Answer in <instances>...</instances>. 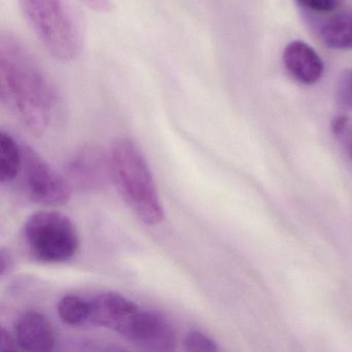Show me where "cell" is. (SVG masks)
I'll return each mask as SVG.
<instances>
[{"instance_id":"19","label":"cell","mask_w":352,"mask_h":352,"mask_svg":"<svg viewBox=\"0 0 352 352\" xmlns=\"http://www.w3.org/2000/svg\"><path fill=\"white\" fill-rule=\"evenodd\" d=\"M12 267H13V261H12L11 254L5 248H1L0 250V275L1 277L7 275L11 271Z\"/></svg>"},{"instance_id":"7","label":"cell","mask_w":352,"mask_h":352,"mask_svg":"<svg viewBox=\"0 0 352 352\" xmlns=\"http://www.w3.org/2000/svg\"><path fill=\"white\" fill-rule=\"evenodd\" d=\"M89 307L88 324L106 327L120 335L139 310L135 302L116 292L98 294L89 300Z\"/></svg>"},{"instance_id":"17","label":"cell","mask_w":352,"mask_h":352,"mask_svg":"<svg viewBox=\"0 0 352 352\" xmlns=\"http://www.w3.org/2000/svg\"><path fill=\"white\" fill-rule=\"evenodd\" d=\"M17 338H14L9 331L1 327L0 329V351H16L18 350Z\"/></svg>"},{"instance_id":"2","label":"cell","mask_w":352,"mask_h":352,"mask_svg":"<svg viewBox=\"0 0 352 352\" xmlns=\"http://www.w3.org/2000/svg\"><path fill=\"white\" fill-rule=\"evenodd\" d=\"M110 177L123 201L148 226L164 219V207L151 170L139 148L127 139L117 140L109 154Z\"/></svg>"},{"instance_id":"12","label":"cell","mask_w":352,"mask_h":352,"mask_svg":"<svg viewBox=\"0 0 352 352\" xmlns=\"http://www.w3.org/2000/svg\"><path fill=\"white\" fill-rule=\"evenodd\" d=\"M22 168L21 144L7 131L0 133V182H11Z\"/></svg>"},{"instance_id":"21","label":"cell","mask_w":352,"mask_h":352,"mask_svg":"<svg viewBox=\"0 0 352 352\" xmlns=\"http://www.w3.org/2000/svg\"><path fill=\"white\" fill-rule=\"evenodd\" d=\"M349 154H350V157L352 158V140H351V142H350V144H349Z\"/></svg>"},{"instance_id":"4","label":"cell","mask_w":352,"mask_h":352,"mask_svg":"<svg viewBox=\"0 0 352 352\" xmlns=\"http://www.w3.org/2000/svg\"><path fill=\"white\" fill-rule=\"evenodd\" d=\"M24 240L30 255L42 263H63L75 256L79 236L71 218L55 211H41L28 218Z\"/></svg>"},{"instance_id":"8","label":"cell","mask_w":352,"mask_h":352,"mask_svg":"<svg viewBox=\"0 0 352 352\" xmlns=\"http://www.w3.org/2000/svg\"><path fill=\"white\" fill-rule=\"evenodd\" d=\"M69 182L80 188L98 189L104 184L107 175H110L109 156L96 148L80 150L67 164Z\"/></svg>"},{"instance_id":"10","label":"cell","mask_w":352,"mask_h":352,"mask_svg":"<svg viewBox=\"0 0 352 352\" xmlns=\"http://www.w3.org/2000/svg\"><path fill=\"white\" fill-rule=\"evenodd\" d=\"M16 338L22 349L32 352L51 351L55 333L49 319L38 311H28L18 318Z\"/></svg>"},{"instance_id":"20","label":"cell","mask_w":352,"mask_h":352,"mask_svg":"<svg viewBox=\"0 0 352 352\" xmlns=\"http://www.w3.org/2000/svg\"><path fill=\"white\" fill-rule=\"evenodd\" d=\"M348 127V119L345 116H340L333 121V131L336 135H342L345 133Z\"/></svg>"},{"instance_id":"3","label":"cell","mask_w":352,"mask_h":352,"mask_svg":"<svg viewBox=\"0 0 352 352\" xmlns=\"http://www.w3.org/2000/svg\"><path fill=\"white\" fill-rule=\"evenodd\" d=\"M19 7L26 23L55 60L71 63L80 56L83 28L67 0H19Z\"/></svg>"},{"instance_id":"1","label":"cell","mask_w":352,"mask_h":352,"mask_svg":"<svg viewBox=\"0 0 352 352\" xmlns=\"http://www.w3.org/2000/svg\"><path fill=\"white\" fill-rule=\"evenodd\" d=\"M0 100L36 135L47 131L58 98L52 82L16 36H0Z\"/></svg>"},{"instance_id":"16","label":"cell","mask_w":352,"mask_h":352,"mask_svg":"<svg viewBox=\"0 0 352 352\" xmlns=\"http://www.w3.org/2000/svg\"><path fill=\"white\" fill-rule=\"evenodd\" d=\"M338 100L342 106L352 110V71L342 76L338 87Z\"/></svg>"},{"instance_id":"13","label":"cell","mask_w":352,"mask_h":352,"mask_svg":"<svg viewBox=\"0 0 352 352\" xmlns=\"http://www.w3.org/2000/svg\"><path fill=\"white\" fill-rule=\"evenodd\" d=\"M59 316L67 324H88L89 302L76 296H65L59 300L57 306Z\"/></svg>"},{"instance_id":"9","label":"cell","mask_w":352,"mask_h":352,"mask_svg":"<svg viewBox=\"0 0 352 352\" xmlns=\"http://www.w3.org/2000/svg\"><path fill=\"white\" fill-rule=\"evenodd\" d=\"M286 71L300 83L313 85L322 77L324 65L316 51L302 41H294L282 55Z\"/></svg>"},{"instance_id":"15","label":"cell","mask_w":352,"mask_h":352,"mask_svg":"<svg viewBox=\"0 0 352 352\" xmlns=\"http://www.w3.org/2000/svg\"><path fill=\"white\" fill-rule=\"evenodd\" d=\"M304 9L319 14H329L338 9L340 0H296Z\"/></svg>"},{"instance_id":"11","label":"cell","mask_w":352,"mask_h":352,"mask_svg":"<svg viewBox=\"0 0 352 352\" xmlns=\"http://www.w3.org/2000/svg\"><path fill=\"white\" fill-rule=\"evenodd\" d=\"M321 41L333 50L352 49V14L338 13L329 17L319 30Z\"/></svg>"},{"instance_id":"14","label":"cell","mask_w":352,"mask_h":352,"mask_svg":"<svg viewBox=\"0 0 352 352\" xmlns=\"http://www.w3.org/2000/svg\"><path fill=\"white\" fill-rule=\"evenodd\" d=\"M184 346L187 351L191 352H214L218 350L216 342L199 331H191L187 333Z\"/></svg>"},{"instance_id":"5","label":"cell","mask_w":352,"mask_h":352,"mask_svg":"<svg viewBox=\"0 0 352 352\" xmlns=\"http://www.w3.org/2000/svg\"><path fill=\"white\" fill-rule=\"evenodd\" d=\"M22 170L26 190L32 201L61 206L72 197V184L26 144H21Z\"/></svg>"},{"instance_id":"6","label":"cell","mask_w":352,"mask_h":352,"mask_svg":"<svg viewBox=\"0 0 352 352\" xmlns=\"http://www.w3.org/2000/svg\"><path fill=\"white\" fill-rule=\"evenodd\" d=\"M121 336L147 351L170 352L176 348V331L172 322L155 311L139 309Z\"/></svg>"},{"instance_id":"18","label":"cell","mask_w":352,"mask_h":352,"mask_svg":"<svg viewBox=\"0 0 352 352\" xmlns=\"http://www.w3.org/2000/svg\"><path fill=\"white\" fill-rule=\"evenodd\" d=\"M84 6L98 13H109L113 10L112 0H80Z\"/></svg>"}]
</instances>
